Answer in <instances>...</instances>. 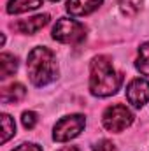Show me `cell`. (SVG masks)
Wrapping results in <instances>:
<instances>
[{
  "instance_id": "2",
  "label": "cell",
  "mask_w": 149,
  "mask_h": 151,
  "mask_svg": "<svg viewBox=\"0 0 149 151\" xmlns=\"http://www.w3.org/2000/svg\"><path fill=\"white\" fill-rule=\"evenodd\" d=\"M27 70L30 81L39 88L53 83L58 77V63L54 53L44 46L34 47L27 58Z\"/></svg>"
},
{
  "instance_id": "1",
  "label": "cell",
  "mask_w": 149,
  "mask_h": 151,
  "mask_svg": "<svg viewBox=\"0 0 149 151\" xmlns=\"http://www.w3.org/2000/svg\"><path fill=\"white\" fill-rule=\"evenodd\" d=\"M121 86V76L114 70L111 58L98 55L90 65V91L95 97L114 95Z\"/></svg>"
},
{
  "instance_id": "14",
  "label": "cell",
  "mask_w": 149,
  "mask_h": 151,
  "mask_svg": "<svg viewBox=\"0 0 149 151\" xmlns=\"http://www.w3.org/2000/svg\"><path fill=\"white\" fill-rule=\"evenodd\" d=\"M142 2H144V0H117V5H119V9H121L123 14L133 16V14H137V12L140 11Z\"/></svg>"
},
{
  "instance_id": "9",
  "label": "cell",
  "mask_w": 149,
  "mask_h": 151,
  "mask_svg": "<svg viewBox=\"0 0 149 151\" xmlns=\"http://www.w3.org/2000/svg\"><path fill=\"white\" fill-rule=\"evenodd\" d=\"M27 90L21 83H11L9 86L2 88V104H16L25 99Z\"/></svg>"
},
{
  "instance_id": "16",
  "label": "cell",
  "mask_w": 149,
  "mask_h": 151,
  "mask_svg": "<svg viewBox=\"0 0 149 151\" xmlns=\"http://www.w3.org/2000/svg\"><path fill=\"white\" fill-rule=\"evenodd\" d=\"M93 151H116V148H114V144H112L111 141L102 139V141H98V142L93 146Z\"/></svg>"
},
{
  "instance_id": "4",
  "label": "cell",
  "mask_w": 149,
  "mask_h": 151,
  "mask_svg": "<svg viewBox=\"0 0 149 151\" xmlns=\"http://www.w3.org/2000/svg\"><path fill=\"white\" fill-rule=\"evenodd\" d=\"M102 123H104L105 130L119 134V132H123L125 128H128L133 123V114L126 106L114 104V106L105 109V113L102 116Z\"/></svg>"
},
{
  "instance_id": "6",
  "label": "cell",
  "mask_w": 149,
  "mask_h": 151,
  "mask_svg": "<svg viewBox=\"0 0 149 151\" xmlns=\"http://www.w3.org/2000/svg\"><path fill=\"white\" fill-rule=\"evenodd\" d=\"M126 99L133 107H137V109L144 107L149 102V83L142 77L132 79L126 88Z\"/></svg>"
},
{
  "instance_id": "13",
  "label": "cell",
  "mask_w": 149,
  "mask_h": 151,
  "mask_svg": "<svg viewBox=\"0 0 149 151\" xmlns=\"http://www.w3.org/2000/svg\"><path fill=\"white\" fill-rule=\"evenodd\" d=\"M2 130H4V134H2V142L5 144V142L16 134V123H14V119H12L9 114H2Z\"/></svg>"
},
{
  "instance_id": "3",
  "label": "cell",
  "mask_w": 149,
  "mask_h": 151,
  "mask_svg": "<svg viewBox=\"0 0 149 151\" xmlns=\"http://www.w3.org/2000/svg\"><path fill=\"white\" fill-rule=\"evenodd\" d=\"M86 37V28L82 23L70 19V18H60L56 25L53 27V39L63 44H77Z\"/></svg>"
},
{
  "instance_id": "15",
  "label": "cell",
  "mask_w": 149,
  "mask_h": 151,
  "mask_svg": "<svg viewBox=\"0 0 149 151\" xmlns=\"http://www.w3.org/2000/svg\"><path fill=\"white\" fill-rule=\"evenodd\" d=\"M37 121H39V118L34 111H25L23 116H21V123H23V127H25L27 130H32V128L37 125Z\"/></svg>"
},
{
  "instance_id": "11",
  "label": "cell",
  "mask_w": 149,
  "mask_h": 151,
  "mask_svg": "<svg viewBox=\"0 0 149 151\" xmlns=\"http://www.w3.org/2000/svg\"><path fill=\"white\" fill-rule=\"evenodd\" d=\"M0 67H2V72L0 77L2 79H7L9 76H12L18 70V58L14 55H9V53H2L0 55Z\"/></svg>"
},
{
  "instance_id": "18",
  "label": "cell",
  "mask_w": 149,
  "mask_h": 151,
  "mask_svg": "<svg viewBox=\"0 0 149 151\" xmlns=\"http://www.w3.org/2000/svg\"><path fill=\"white\" fill-rule=\"evenodd\" d=\"M60 151H81L77 146H67V148H63V150H60Z\"/></svg>"
},
{
  "instance_id": "10",
  "label": "cell",
  "mask_w": 149,
  "mask_h": 151,
  "mask_svg": "<svg viewBox=\"0 0 149 151\" xmlns=\"http://www.w3.org/2000/svg\"><path fill=\"white\" fill-rule=\"evenodd\" d=\"M42 5V0H9L7 12L9 14H21L27 11H34Z\"/></svg>"
},
{
  "instance_id": "12",
  "label": "cell",
  "mask_w": 149,
  "mask_h": 151,
  "mask_svg": "<svg viewBox=\"0 0 149 151\" xmlns=\"http://www.w3.org/2000/svg\"><path fill=\"white\" fill-rule=\"evenodd\" d=\"M135 67H137V70L140 74H144L149 77V42L142 44L139 47V56H137Z\"/></svg>"
},
{
  "instance_id": "17",
  "label": "cell",
  "mask_w": 149,
  "mask_h": 151,
  "mask_svg": "<svg viewBox=\"0 0 149 151\" xmlns=\"http://www.w3.org/2000/svg\"><path fill=\"white\" fill-rule=\"evenodd\" d=\"M12 151H42V148L37 146V144H34V142H23L18 148H14Z\"/></svg>"
},
{
  "instance_id": "8",
  "label": "cell",
  "mask_w": 149,
  "mask_h": 151,
  "mask_svg": "<svg viewBox=\"0 0 149 151\" xmlns=\"http://www.w3.org/2000/svg\"><path fill=\"white\" fill-rule=\"evenodd\" d=\"M104 0H69L67 2V12L72 16H88L93 11H97L102 5Z\"/></svg>"
},
{
  "instance_id": "5",
  "label": "cell",
  "mask_w": 149,
  "mask_h": 151,
  "mask_svg": "<svg viewBox=\"0 0 149 151\" xmlns=\"http://www.w3.org/2000/svg\"><path fill=\"white\" fill-rule=\"evenodd\" d=\"M86 125V118L82 114H70V116H65L62 118L54 128H53V139L56 142H65V141H70L77 137L81 134V130L84 128Z\"/></svg>"
},
{
  "instance_id": "7",
  "label": "cell",
  "mask_w": 149,
  "mask_h": 151,
  "mask_svg": "<svg viewBox=\"0 0 149 151\" xmlns=\"http://www.w3.org/2000/svg\"><path fill=\"white\" fill-rule=\"evenodd\" d=\"M47 23H49V14H37L34 18L18 21L16 25H12V28L19 34H35L42 27H46Z\"/></svg>"
},
{
  "instance_id": "19",
  "label": "cell",
  "mask_w": 149,
  "mask_h": 151,
  "mask_svg": "<svg viewBox=\"0 0 149 151\" xmlns=\"http://www.w3.org/2000/svg\"><path fill=\"white\" fill-rule=\"evenodd\" d=\"M51 2H58V0H51Z\"/></svg>"
}]
</instances>
